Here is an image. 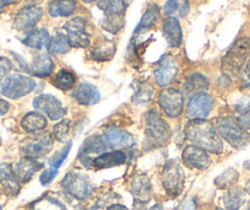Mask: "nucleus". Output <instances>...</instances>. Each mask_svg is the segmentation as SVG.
Here are the masks:
<instances>
[{
  "label": "nucleus",
  "mask_w": 250,
  "mask_h": 210,
  "mask_svg": "<svg viewBox=\"0 0 250 210\" xmlns=\"http://www.w3.org/2000/svg\"><path fill=\"white\" fill-rule=\"evenodd\" d=\"M185 135L194 145L213 154H221L225 144L217 129L206 119L191 120L185 128Z\"/></svg>",
  "instance_id": "nucleus-1"
},
{
  "label": "nucleus",
  "mask_w": 250,
  "mask_h": 210,
  "mask_svg": "<svg viewBox=\"0 0 250 210\" xmlns=\"http://www.w3.org/2000/svg\"><path fill=\"white\" fill-rule=\"evenodd\" d=\"M216 129L221 138L227 141L230 146L240 149L250 141V135L248 130L239 123V120L233 117H221L216 122Z\"/></svg>",
  "instance_id": "nucleus-2"
},
{
  "label": "nucleus",
  "mask_w": 250,
  "mask_h": 210,
  "mask_svg": "<svg viewBox=\"0 0 250 210\" xmlns=\"http://www.w3.org/2000/svg\"><path fill=\"white\" fill-rule=\"evenodd\" d=\"M250 58V38H239L222 60V70L227 75H238Z\"/></svg>",
  "instance_id": "nucleus-3"
},
{
  "label": "nucleus",
  "mask_w": 250,
  "mask_h": 210,
  "mask_svg": "<svg viewBox=\"0 0 250 210\" xmlns=\"http://www.w3.org/2000/svg\"><path fill=\"white\" fill-rule=\"evenodd\" d=\"M62 186L69 195L79 200L88 199L95 190V186L87 176L79 172H69L62 181Z\"/></svg>",
  "instance_id": "nucleus-4"
},
{
  "label": "nucleus",
  "mask_w": 250,
  "mask_h": 210,
  "mask_svg": "<svg viewBox=\"0 0 250 210\" xmlns=\"http://www.w3.org/2000/svg\"><path fill=\"white\" fill-rule=\"evenodd\" d=\"M35 88L36 81L33 79L21 74H14L4 80L1 85V93L11 100H18L32 93Z\"/></svg>",
  "instance_id": "nucleus-5"
},
{
  "label": "nucleus",
  "mask_w": 250,
  "mask_h": 210,
  "mask_svg": "<svg viewBox=\"0 0 250 210\" xmlns=\"http://www.w3.org/2000/svg\"><path fill=\"white\" fill-rule=\"evenodd\" d=\"M161 180H162L163 188L170 197H178L183 192L185 183V175L182 166L177 161L172 160L166 163Z\"/></svg>",
  "instance_id": "nucleus-6"
},
{
  "label": "nucleus",
  "mask_w": 250,
  "mask_h": 210,
  "mask_svg": "<svg viewBox=\"0 0 250 210\" xmlns=\"http://www.w3.org/2000/svg\"><path fill=\"white\" fill-rule=\"evenodd\" d=\"M146 135L155 145H162L170 138L169 125L156 110H151L146 116Z\"/></svg>",
  "instance_id": "nucleus-7"
},
{
  "label": "nucleus",
  "mask_w": 250,
  "mask_h": 210,
  "mask_svg": "<svg viewBox=\"0 0 250 210\" xmlns=\"http://www.w3.org/2000/svg\"><path fill=\"white\" fill-rule=\"evenodd\" d=\"M158 105L166 116L170 118L179 117L184 108V93L178 89L168 88L160 93Z\"/></svg>",
  "instance_id": "nucleus-8"
},
{
  "label": "nucleus",
  "mask_w": 250,
  "mask_h": 210,
  "mask_svg": "<svg viewBox=\"0 0 250 210\" xmlns=\"http://www.w3.org/2000/svg\"><path fill=\"white\" fill-rule=\"evenodd\" d=\"M213 107V97L210 93L201 91L194 93L188 102L187 117L190 120L206 119Z\"/></svg>",
  "instance_id": "nucleus-9"
},
{
  "label": "nucleus",
  "mask_w": 250,
  "mask_h": 210,
  "mask_svg": "<svg viewBox=\"0 0 250 210\" xmlns=\"http://www.w3.org/2000/svg\"><path fill=\"white\" fill-rule=\"evenodd\" d=\"M53 138L49 133L40 135V137L28 138L21 145V150L25 154L26 158L40 159L45 156L53 149Z\"/></svg>",
  "instance_id": "nucleus-10"
},
{
  "label": "nucleus",
  "mask_w": 250,
  "mask_h": 210,
  "mask_svg": "<svg viewBox=\"0 0 250 210\" xmlns=\"http://www.w3.org/2000/svg\"><path fill=\"white\" fill-rule=\"evenodd\" d=\"M66 38L70 47L87 48L90 46V37L86 32V21L83 18H74L64 25Z\"/></svg>",
  "instance_id": "nucleus-11"
},
{
  "label": "nucleus",
  "mask_w": 250,
  "mask_h": 210,
  "mask_svg": "<svg viewBox=\"0 0 250 210\" xmlns=\"http://www.w3.org/2000/svg\"><path fill=\"white\" fill-rule=\"evenodd\" d=\"M33 107L53 120H60L66 115V108L53 95H40L33 100Z\"/></svg>",
  "instance_id": "nucleus-12"
},
{
  "label": "nucleus",
  "mask_w": 250,
  "mask_h": 210,
  "mask_svg": "<svg viewBox=\"0 0 250 210\" xmlns=\"http://www.w3.org/2000/svg\"><path fill=\"white\" fill-rule=\"evenodd\" d=\"M182 159L185 166L195 168V170H206L211 165V159L208 151L194 145V144L185 146L182 154Z\"/></svg>",
  "instance_id": "nucleus-13"
},
{
  "label": "nucleus",
  "mask_w": 250,
  "mask_h": 210,
  "mask_svg": "<svg viewBox=\"0 0 250 210\" xmlns=\"http://www.w3.org/2000/svg\"><path fill=\"white\" fill-rule=\"evenodd\" d=\"M103 140H104L107 148L119 149L123 148H133L135 145V139L130 133L119 129L115 127H108L103 133Z\"/></svg>",
  "instance_id": "nucleus-14"
},
{
  "label": "nucleus",
  "mask_w": 250,
  "mask_h": 210,
  "mask_svg": "<svg viewBox=\"0 0 250 210\" xmlns=\"http://www.w3.org/2000/svg\"><path fill=\"white\" fill-rule=\"evenodd\" d=\"M43 16V10L36 5H27L18 11L14 20V27L18 31L30 30L35 27Z\"/></svg>",
  "instance_id": "nucleus-15"
},
{
  "label": "nucleus",
  "mask_w": 250,
  "mask_h": 210,
  "mask_svg": "<svg viewBox=\"0 0 250 210\" xmlns=\"http://www.w3.org/2000/svg\"><path fill=\"white\" fill-rule=\"evenodd\" d=\"M105 149H107V145H105L103 138L93 135L85 140V143L83 144L80 153H79V159L83 165L90 167L93 161L92 155H101V154L105 153Z\"/></svg>",
  "instance_id": "nucleus-16"
},
{
  "label": "nucleus",
  "mask_w": 250,
  "mask_h": 210,
  "mask_svg": "<svg viewBox=\"0 0 250 210\" xmlns=\"http://www.w3.org/2000/svg\"><path fill=\"white\" fill-rule=\"evenodd\" d=\"M178 74V67L173 58H165L155 70L156 83L160 86H167L175 80Z\"/></svg>",
  "instance_id": "nucleus-17"
},
{
  "label": "nucleus",
  "mask_w": 250,
  "mask_h": 210,
  "mask_svg": "<svg viewBox=\"0 0 250 210\" xmlns=\"http://www.w3.org/2000/svg\"><path fill=\"white\" fill-rule=\"evenodd\" d=\"M43 167L42 163H38L36 159L23 158L16 163L15 167H14V172H15L16 178L20 183H26Z\"/></svg>",
  "instance_id": "nucleus-18"
},
{
  "label": "nucleus",
  "mask_w": 250,
  "mask_h": 210,
  "mask_svg": "<svg viewBox=\"0 0 250 210\" xmlns=\"http://www.w3.org/2000/svg\"><path fill=\"white\" fill-rule=\"evenodd\" d=\"M126 154L123 150H114L110 153H103L93 159L92 166L96 170H103V168L115 167L126 163Z\"/></svg>",
  "instance_id": "nucleus-19"
},
{
  "label": "nucleus",
  "mask_w": 250,
  "mask_h": 210,
  "mask_svg": "<svg viewBox=\"0 0 250 210\" xmlns=\"http://www.w3.org/2000/svg\"><path fill=\"white\" fill-rule=\"evenodd\" d=\"M74 97L80 105L93 106L100 102L101 93L95 85L90 83H81L74 91Z\"/></svg>",
  "instance_id": "nucleus-20"
},
{
  "label": "nucleus",
  "mask_w": 250,
  "mask_h": 210,
  "mask_svg": "<svg viewBox=\"0 0 250 210\" xmlns=\"http://www.w3.org/2000/svg\"><path fill=\"white\" fill-rule=\"evenodd\" d=\"M163 36L169 47L177 48L183 42V32L178 19L168 18L163 21Z\"/></svg>",
  "instance_id": "nucleus-21"
},
{
  "label": "nucleus",
  "mask_w": 250,
  "mask_h": 210,
  "mask_svg": "<svg viewBox=\"0 0 250 210\" xmlns=\"http://www.w3.org/2000/svg\"><path fill=\"white\" fill-rule=\"evenodd\" d=\"M131 193L136 203L146 204L151 198V183L147 176L139 175L131 181Z\"/></svg>",
  "instance_id": "nucleus-22"
},
{
  "label": "nucleus",
  "mask_w": 250,
  "mask_h": 210,
  "mask_svg": "<svg viewBox=\"0 0 250 210\" xmlns=\"http://www.w3.org/2000/svg\"><path fill=\"white\" fill-rule=\"evenodd\" d=\"M0 185L9 194H18L20 192V182L16 178L14 168L10 163H0Z\"/></svg>",
  "instance_id": "nucleus-23"
},
{
  "label": "nucleus",
  "mask_w": 250,
  "mask_h": 210,
  "mask_svg": "<svg viewBox=\"0 0 250 210\" xmlns=\"http://www.w3.org/2000/svg\"><path fill=\"white\" fill-rule=\"evenodd\" d=\"M47 118L40 112H30L21 120V127L30 134H40L47 127Z\"/></svg>",
  "instance_id": "nucleus-24"
},
{
  "label": "nucleus",
  "mask_w": 250,
  "mask_h": 210,
  "mask_svg": "<svg viewBox=\"0 0 250 210\" xmlns=\"http://www.w3.org/2000/svg\"><path fill=\"white\" fill-rule=\"evenodd\" d=\"M33 75L38 76V78H47L54 70V62L49 54L47 53H40L36 55L35 59L32 62V67H31Z\"/></svg>",
  "instance_id": "nucleus-25"
},
{
  "label": "nucleus",
  "mask_w": 250,
  "mask_h": 210,
  "mask_svg": "<svg viewBox=\"0 0 250 210\" xmlns=\"http://www.w3.org/2000/svg\"><path fill=\"white\" fill-rule=\"evenodd\" d=\"M76 10L75 0H53L48 5V13L52 18H68Z\"/></svg>",
  "instance_id": "nucleus-26"
},
{
  "label": "nucleus",
  "mask_w": 250,
  "mask_h": 210,
  "mask_svg": "<svg viewBox=\"0 0 250 210\" xmlns=\"http://www.w3.org/2000/svg\"><path fill=\"white\" fill-rule=\"evenodd\" d=\"M22 42L28 47L35 48V49H44V48L48 49L50 36L45 28H37V30L28 32L27 36L22 40Z\"/></svg>",
  "instance_id": "nucleus-27"
},
{
  "label": "nucleus",
  "mask_w": 250,
  "mask_h": 210,
  "mask_svg": "<svg viewBox=\"0 0 250 210\" xmlns=\"http://www.w3.org/2000/svg\"><path fill=\"white\" fill-rule=\"evenodd\" d=\"M210 81L208 76L200 73H194L189 75L183 85V93H196L208 89Z\"/></svg>",
  "instance_id": "nucleus-28"
},
{
  "label": "nucleus",
  "mask_w": 250,
  "mask_h": 210,
  "mask_svg": "<svg viewBox=\"0 0 250 210\" xmlns=\"http://www.w3.org/2000/svg\"><path fill=\"white\" fill-rule=\"evenodd\" d=\"M165 14L169 18H184L190 10L189 0H168L165 4Z\"/></svg>",
  "instance_id": "nucleus-29"
},
{
  "label": "nucleus",
  "mask_w": 250,
  "mask_h": 210,
  "mask_svg": "<svg viewBox=\"0 0 250 210\" xmlns=\"http://www.w3.org/2000/svg\"><path fill=\"white\" fill-rule=\"evenodd\" d=\"M222 202H223V205L226 207V209L228 210L240 209V207H242L245 202L244 190L240 189V188H232V189H229L225 195H223Z\"/></svg>",
  "instance_id": "nucleus-30"
},
{
  "label": "nucleus",
  "mask_w": 250,
  "mask_h": 210,
  "mask_svg": "<svg viewBox=\"0 0 250 210\" xmlns=\"http://www.w3.org/2000/svg\"><path fill=\"white\" fill-rule=\"evenodd\" d=\"M129 0H100L98 8L105 13V15L122 16L128 8Z\"/></svg>",
  "instance_id": "nucleus-31"
},
{
  "label": "nucleus",
  "mask_w": 250,
  "mask_h": 210,
  "mask_svg": "<svg viewBox=\"0 0 250 210\" xmlns=\"http://www.w3.org/2000/svg\"><path fill=\"white\" fill-rule=\"evenodd\" d=\"M76 83V76L75 74L71 73L70 70L62 69L59 70L54 76V80H53V84H54L55 88H58L59 90L66 91L70 90L75 86Z\"/></svg>",
  "instance_id": "nucleus-32"
},
{
  "label": "nucleus",
  "mask_w": 250,
  "mask_h": 210,
  "mask_svg": "<svg viewBox=\"0 0 250 210\" xmlns=\"http://www.w3.org/2000/svg\"><path fill=\"white\" fill-rule=\"evenodd\" d=\"M69 49H70V45H69L68 38L62 32H57L53 37H50L49 47H48V50L50 53H53V54H64V53H68Z\"/></svg>",
  "instance_id": "nucleus-33"
},
{
  "label": "nucleus",
  "mask_w": 250,
  "mask_h": 210,
  "mask_svg": "<svg viewBox=\"0 0 250 210\" xmlns=\"http://www.w3.org/2000/svg\"><path fill=\"white\" fill-rule=\"evenodd\" d=\"M239 178V173L234 168H228L225 172L221 173L217 178L215 180V185L217 186L221 189H227L230 188L232 186L235 185V182Z\"/></svg>",
  "instance_id": "nucleus-34"
},
{
  "label": "nucleus",
  "mask_w": 250,
  "mask_h": 210,
  "mask_svg": "<svg viewBox=\"0 0 250 210\" xmlns=\"http://www.w3.org/2000/svg\"><path fill=\"white\" fill-rule=\"evenodd\" d=\"M33 210H68L64 203L54 197H44L36 202Z\"/></svg>",
  "instance_id": "nucleus-35"
},
{
  "label": "nucleus",
  "mask_w": 250,
  "mask_h": 210,
  "mask_svg": "<svg viewBox=\"0 0 250 210\" xmlns=\"http://www.w3.org/2000/svg\"><path fill=\"white\" fill-rule=\"evenodd\" d=\"M160 18V9H158L157 5L152 4L147 8V10L145 11V14L143 15V19H141L140 23L138 26V30H141V28H148L151 26H153L156 23V21Z\"/></svg>",
  "instance_id": "nucleus-36"
},
{
  "label": "nucleus",
  "mask_w": 250,
  "mask_h": 210,
  "mask_svg": "<svg viewBox=\"0 0 250 210\" xmlns=\"http://www.w3.org/2000/svg\"><path fill=\"white\" fill-rule=\"evenodd\" d=\"M115 53V46L110 42H104L95 48L92 52V58L95 60H109Z\"/></svg>",
  "instance_id": "nucleus-37"
},
{
  "label": "nucleus",
  "mask_w": 250,
  "mask_h": 210,
  "mask_svg": "<svg viewBox=\"0 0 250 210\" xmlns=\"http://www.w3.org/2000/svg\"><path fill=\"white\" fill-rule=\"evenodd\" d=\"M69 130H70V120L64 119L60 120L58 124L54 125V128H53V134H54V138L58 141H60V143H66Z\"/></svg>",
  "instance_id": "nucleus-38"
},
{
  "label": "nucleus",
  "mask_w": 250,
  "mask_h": 210,
  "mask_svg": "<svg viewBox=\"0 0 250 210\" xmlns=\"http://www.w3.org/2000/svg\"><path fill=\"white\" fill-rule=\"evenodd\" d=\"M71 146H73V144H71V141H69V143L66 144L65 148H62V150L58 151V153L55 154L52 159H50L49 166L52 170H55V171L59 170V167L62 166V163L65 161L66 158H68L69 153H70V150H71Z\"/></svg>",
  "instance_id": "nucleus-39"
},
{
  "label": "nucleus",
  "mask_w": 250,
  "mask_h": 210,
  "mask_svg": "<svg viewBox=\"0 0 250 210\" xmlns=\"http://www.w3.org/2000/svg\"><path fill=\"white\" fill-rule=\"evenodd\" d=\"M123 23H124V21H123L122 16L105 15L104 21H103V27L109 32L115 33L123 27Z\"/></svg>",
  "instance_id": "nucleus-40"
},
{
  "label": "nucleus",
  "mask_w": 250,
  "mask_h": 210,
  "mask_svg": "<svg viewBox=\"0 0 250 210\" xmlns=\"http://www.w3.org/2000/svg\"><path fill=\"white\" fill-rule=\"evenodd\" d=\"M152 95V89L147 84H143L136 89V93L134 95V102L135 103H144L147 102Z\"/></svg>",
  "instance_id": "nucleus-41"
},
{
  "label": "nucleus",
  "mask_w": 250,
  "mask_h": 210,
  "mask_svg": "<svg viewBox=\"0 0 250 210\" xmlns=\"http://www.w3.org/2000/svg\"><path fill=\"white\" fill-rule=\"evenodd\" d=\"M13 69V64L5 57H0V81L5 80Z\"/></svg>",
  "instance_id": "nucleus-42"
},
{
  "label": "nucleus",
  "mask_w": 250,
  "mask_h": 210,
  "mask_svg": "<svg viewBox=\"0 0 250 210\" xmlns=\"http://www.w3.org/2000/svg\"><path fill=\"white\" fill-rule=\"evenodd\" d=\"M240 83L242 86L245 89H250V58L245 63L244 68L242 70V75H240Z\"/></svg>",
  "instance_id": "nucleus-43"
},
{
  "label": "nucleus",
  "mask_w": 250,
  "mask_h": 210,
  "mask_svg": "<svg viewBox=\"0 0 250 210\" xmlns=\"http://www.w3.org/2000/svg\"><path fill=\"white\" fill-rule=\"evenodd\" d=\"M57 173H58V171L52 170V168H48V170H45L40 177L41 183H42V185H48V183H50L53 180H54V177L57 176Z\"/></svg>",
  "instance_id": "nucleus-44"
},
{
  "label": "nucleus",
  "mask_w": 250,
  "mask_h": 210,
  "mask_svg": "<svg viewBox=\"0 0 250 210\" xmlns=\"http://www.w3.org/2000/svg\"><path fill=\"white\" fill-rule=\"evenodd\" d=\"M238 120H239V123L245 128V129L250 130V106L247 111H244V112L240 115Z\"/></svg>",
  "instance_id": "nucleus-45"
},
{
  "label": "nucleus",
  "mask_w": 250,
  "mask_h": 210,
  "mask_svg": "<svg viewBox=\"0 0 250 210\" xmlns=\"http://www.w3.org/2000/svg\"><path fill=\"white\" fill-rule=\"evenodd\" d=\"M196 203L194 198H190V199H187L184 202H182L179 204V207L175 210H195Z\"/></svg>",
  "instance_id": "nucleus-46"
},
{
  "label": "nucleus",
  "mask_w": 250,
  "mask_h": 210,
  "mask_svg": "<svg viewBox=\"0 0 250 210\" xmlns=\"http://www.w3.org/2000/svg\"><path fill=\"white\" fill-rule=\"evenodd\" d=\"M10 110V103L4 98H0V116H4Z\"/></svg>",
  "instance_id": "nucleus-47"
},
{
  "label": "nucleus",
  "mask_w": 250,
  "mask_h": 210,
  "mask_svg": "<svg viewBox=\"0 0 250 210\" xmlns=\"http://www.w3.org/2000/svg\"><path fill=\"white\" fill-rule=\"evenodd\" d=\"M19 0H0V13L6 8V6L11 5V4L18 3Z\"/></svg>",
  "instance_id": "nucleus-48"
},
{
  "label": "nucleus",
  "mask_w": 250,
  "mask_h": 210,
  "mask_svg": "<svg viewBox=\"0 0 250 210\" xmlns=\"http://www.w3.org/2000/svg\"><path fill=\"white\" fill-rule=\"evenodd\" d=\"M107 210H129V209L122 204H112L107 208Z\"/></svg>",
  "instance_id": "nucleus-49"
},
{
  "label": "nucleus",
  "mask_w": 250,
  "mask_h": 210,
  "mask_svg": "<svg viewBox=\"0 0 250 210\" xmlns=\"http://www.w3.org/2000/svg\"><path fill=\"white\" fill-rule=\"evenodd\" d=\"M150 210H165V209H163L162 204H155Z\"/></svg>",
  "instance_id": "nucleus-50"
},
{
  "label": "nucleus",
  "mask_w": 250,
  "mask_h": 210,
  "mask_svg": "<svg viewBox=\"0 0 250 210\" xmlns=\"http://www.w3.org/2000/svg\"><path fill=\"white\" fill-rule=\"evenodd\" d=\"M135 210H146V209L144 208V204H141V203H136Z\"/></svg>",
  "instance_id": "nucleus-51"
},
{
  "label": "nucleus",
  "mask_w": 250,
  "mask_h": 210,
  "mask_svg": "<svg viewBox=\"0 0 250 210\" xmlns=\"http://www.w3.org/2000/svg\"><path fill=\"white\" fill-rule=\"evenodd\" d=\"M245 190H247V192L250 194V181H248V182H247V186H245Z\"/></svg>",
  "instance_id": "nucleus-52"
},
{
  "label": "nucleus",
  "mask_w": 250,
  "mask_h": 210,
  "mask_svg": "<svg viewBox=\"0 0 250 210\" xmlns=\"http://www.w3.org/2000/svg\"><path fill=\"white\" fill-rule=\"evenodd\" d=\"M83 3H87V4H90V3H95V1H97V0H83Z\"/></svg>",
  "instance_id": "nucleus-53"
},
{
  "label": "nucleus",
  "mask_w": 250,
  "mask_h": 210,
  "mask_svg": "<svg viewBox=\"0 0 250 210\" xmlns=\"http://www.w3.org/2000/svg\"><path fill=\"white\" fill-rule=\"evenodd\" d=\"M32 1V4H36V3H40V1H42V0H31Z\"/></svg>",
  "instance_id": "nucleus-54"
},
{
  "label": "nucleus",
  "mask_w": 250,
  "mask_h": 210,
  "mask_svg": "<svg viewBox=\"0 0 250 210\" xmlns=\"http://www.w3.org/2000/svg\"><path fill=\"white\" fill-rule=\"evenodd\" d=\"M215 210H225V209H221V208H216Z\"/></svg>",
  "instance_id": "nucleus-55"
},
{
  "label": "nucleus",
  "mask_w": 250,
  "mask_h": 210,
  "mask_svg": "<svg viewBox=\"0 0 250 210\" xmlns=\"http://www.w3.org/2000/svg\"><path fill=\"white\" fill-rule=\"evenodd\" d=\"M0 210H3V208H1V205H0Z\"/></svg>",
  "instance_id": "nucleus-56"
}]
</instances>
